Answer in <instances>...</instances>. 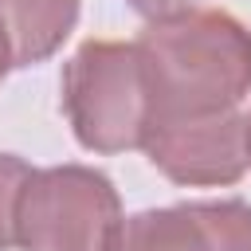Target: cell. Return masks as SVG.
<instances>
[{
	"instance_id": "1",
	"label": "cell",
	"mask_w": 251,
	"mask_h": 251,
	"mask_svg": "<svg viewBox=\"0 0 251 251\" xmlns=\"http://www.w3.org/2000/svg\"><path fill=\"white\" fill-rule=\"evenodd\" d=\"M133 47L149 86V126L235 110L251 90V31L227 12L188 8L153 20Z\"/></svg>"
},
{
	"instance_id": "2",
	"label": "cell",
	"mask_w": 251,
	"mask_h": 251,
	"mask_svg": "<svg viewBox=\"0 0 251 251\" xmlns=\"http://www.w3.org/2000/svg\"><path fill=\"white\" fill-rule=\"evenodd\" d=\"M63 110L86 149H141L149 129V86L137 47L114 39L82 43L63 71Z\"/></svg>"
},
{
	"instance_id": "3",
	"label": "cell",
	"mask_w": 251,
	"mask_h": 251,
	"mask_svg": "<svg viewBox=\"0 0 251 251\" xmlns=\"http://www.w3.org/2000/svg\"><path fill=\"white\" fill-rule=\"evenodd\" d=\"M122 204L114 184L86 165L31 173L20 212L16 247L24 251H114Z\"/></svg>"
},
{
	"instance_id": "4",
	"label": "cell",
	"mask_w": 251,
	"mask_h": 251,
	"mask_svg": "<svg viewBox=\"0 0 251 251\" xmlns=\"http://www.w3.org/2000/svg\"><path fill=\"white\" fill-rule=\"evenodd\" d=\"M141 149L176 184H235L251 169L247 118L239 110H220L204 118H176L149 126Z\"/></svg>"
},
{
	"instance_id": "5",
	"label": "cell",
	"mask_w": 251,
	"mask_h": 251,
	"mask_svg": "<svg viewBox=\"0 0 251 251\" xmlns=\"http://www.w3.org/2000/svg\"><path fill=\"white\" fill-rule=\"evenodd\" d=\"M114 251H251V204L200 200L122 220Z\"/></svg>"
},
{
	"instance_id": "6",
	"label": "cell",
	"mask_w": 251,
	"mask_h": 251,
	"mask_svg": "<svg viewBox=\"0 0 251 251\" xmlns=\"http://www.w3.org/2000/svg\"><path fill=\"white\" fill-rule=\"evenodd\" d=\"M78 20V0H0V24L12 47V67L43 63L63 47Z\"/></svg>"
},
{
	"instance_id": "7",
	"label": "cell",
	"mask_w": 251,
	"mask_h": 251,
	"mask_svg": "<svg viewBox=\"0 0 251 251\" xmlns=\"http://www.w3.org/2000/svg\"><path fill=\"white\" fill-rule=\"evenodd\" d=\"M31 173L35 169H27V161L0 153V251L16 247V212H20V200H24Z\"/></svg>"
},
{
	"instance_id": "8",
	"label": "cell",
	"mask_w": 251,
	"mask_h": 251,
	"mask_svg": "<svg viewBox=\"0 0 251 251\" xmlns=\"http://www.w3.org/2000/svg\"><path fill=\"white\" fill-rule=\"evenodd\" d=\"M141 16H153V20H165V16H176V12H188L196 0H129Z\"/></svg>"
},
{
	"instance_id": "9",
	"label": "cell",
	"mask_w": 251,
	"mask_h": 251,
	"mask_svg": "<svg viewBox=\"0 0 251 251\" xmlns=\"http://www.w3.org/2000/svg\"><path fill=\"white\" fill-rule=\"evenodd\" d=\"M12 67V47H8V35H4V24H0V78L8 75Z\"/></svg>"
},
{
	"instance_id": "10",
	"label": "cell",
	"mask_w": 251,
	"mask_h": 251,
	"mask_svg": "<svg viewBox=\"0 0 251 251\" xmlns=\"http://www.w3.org/2000/svg\"><path fill=\"white\" fill-rule=\"evenodd\" d=\"M247 118V153H251V114H243Z\"/></svg>"
}]
</instances>
